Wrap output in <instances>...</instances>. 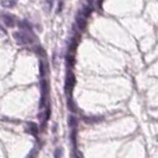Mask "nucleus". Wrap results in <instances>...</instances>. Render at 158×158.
<instances>
[{"mask_svg": "<svg viewBox=\"0 0 158 158\" xmlns=\"http://www.w3.org/2000/svg\"><path fill=\"white\" fill-rule=\"evenodd\" d=\"M15 38H16L17 42H18L19 44H22V45H24V44H27V43H29L27 37H26L25 35H23V33H20V32H16V33H15Z\"/></svg>", "mask_w": 158, "mask_h": 158, "instance_id": "obj_1", "label": "nucleus"}, {"mask_svg": "<svg viewBox=\"0 0 158 158\" xmlns=\"http://www.w3.org/2000/svg\"><path fill=\"white\" fill-rule=\"evenodd\" d=\"M61 156H62V151L61 149H57L55 151V158H61Z\"/></svg>", "mask_w": 158, "mask_h": 158, "instance_id": "obj_2", "label": "nucleus"}, {"mask_svg": "<svg viewBox=\"0 0 158 158\" xmlns=\"http://www.w3.org/2000/svg\"><path fill=\"white\" fill-rule=\"evenodd\" d=\"M5 22H6V24H8L10 26L13 25V20H12V18H10V17H6V18H5Z\"/></svg>", "mask_w": 158, "mask_h": 158, "instance_id": "obj_3", "label": "nucleus"}]
</instances>
